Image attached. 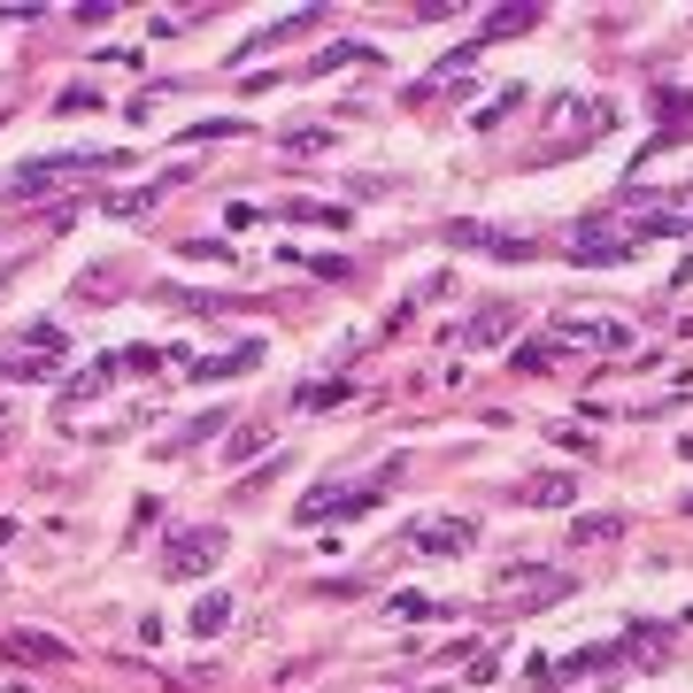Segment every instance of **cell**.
Listing matches in <instances>:
<instances>
[{
  "label": "cell",
  "instance_id": "7c38bea8",
  "mask_svg": "<svg viewBox=\"0 0 693 693\" xmlns=\"http://www.w3.org/2000/svg\"><path fill=\"white\" fill-rule=\"evenodd\" d=\"M231 625V601L224 593H201V609H193V640H216Z\"/></svg>",
  "mask_w": 693,
  "mask_h": 693
},
{
  "label": "cell",
  "instance_id": "5bb4252c",
  "mask_svg": "<svg viewBox=\"0 0 693 693\" xmlns=\"http://www.w3.org/2000/svg\"><path fill=\"white\" fill-rule=\"evenodd\" d=\"M386 609H393L401 625H424V617H448V609H440V601H424V593H393V601H386Z\"/></svg>",
  "mask_w": 693,
  "mask_h": 693
},
{
  "label": "cell",
  "instance_id": "52a82bcc",
  "mask_svg": "<svg viewBox=\"0 0 693 693\" xmlns=\"http://www.w3.org/2000/svg\"><path fill=\"white\" fill-rule=\"evenodd\" d=\"M555 339H563V346H632V324H570V316H563Z\"/></svg>",
  "mask_w": 693,
  "mask_h": 693
},
{
  "label": "cell",
  "instance_id": "ac0fdd59",
  "mask_svg": "<svg viewBox=\"0 0 693 693\" xmlns=\"http://www.w3.org/2000/svg\"><path fill=\"white\" fill-rule=\"evenodd\" d=\"M346 62H370V47H331V54H316V70H346Z\"/></svg>",
  "mask_w": 693,
  "mask_h": 693
},
{
  "label": "cell",
  "instance_id": "9a60e30c",
  "mask_svg": "<svg viewBox=\"0 0 693 693\" xmlns=\"http://www.w3.org/2000/svg\"><path fill=\"white\" fill-rule=\"evenodd\" d=\"M278 216H293V224H324V231L346 224V209H324V201H293V209H278Z\"/></svg>",
  "mask_w": 693,
  "mask_h": 693
},
{
  "label": "cell",
  "instance_id": "277c9868",
  "mask_svg": "<svg viewBox=\"0 0 693 693\" xmlns=\"http://www.w3.org/2000/svg\"><path fill=\"white\" fill-rule=\"evenodd\" d=\"M216 555H224V532L201 525V532H178V540H169V563H162V570H169V578H193V570H209Z\"/></svg>",
  "mask_w": 693,
  "mask_h": 693
},
{
  "label": "cell",
  "instance_id": "3957f363",
  "mask_svg": "<svg viewBox=\"0 0 693 693\" xmlns=\"http://www.w3.org/2000/svg\"><path fill=\"white\" fill-rule=\"evenodd\" d=\"M386 493L378 486H346V493H301V525H324V516H363V508H378Z\"/></svg>",
  "mask_w": 693,
  "mask_h": 693
},
{
  "label": "cell",
  "instance_id": "30bf717a",
  "mask_svg": "<svg viewBox=\"0 0 693 693\" xmlns=\"http://www.w3.org/2000/svg\"><path fill=\"white\" fill-rule=\"evenodd\" d=\"M9 655H16V663H70V647L47 640V632H9Z\"/></svg>",
  "mask_w": 693,
  "mask_h": 693
},
{
  "label": "cell",
  "instance_id": "9c48e42d",
  "mask_svg": "<svg viewBox=\"0 0 693 693\" xmlns=\"http://www.w3.org/2000/svg\"><path fill=\"white\" fill-rule=\"evenodd\" d=\"M625 532V516L617 508H601V516H570V547H601V540H617Z\"/></svg>",
  "mask_w": 693,
  "mask_h": 693
},
{
  "label": "cell",
  "instance_id": "7a4b0ae2",
  "mask_svg": "<svg viewBox=\"0 0 693 693\" xmlns=\"http://www.w3.org/2000/svg\"><path fill=\"white\" fill-rule=\"evenodd\" d=\"M470 540H478L470 516H424V525H408V547L416 555H463Z\"/></svg>",
  "mask_w": 693,
  "mask_h": 693
},
{
  "label": "cell",
  "instance_id": "8992f818",
  "mask_svg": "<svg viewBox=\"0 0 693 693\" xmlns=\"http://www.w3.org/2000/svg\"><path fill=\"white\" fill-rule=\"evenodd\" d=\"M632 254H640V239H570V263H585V270H601V263H632Z\"/></svg>",
  "mask_w": 693,
  "mask_h": 693
},
{
  "label": "cell",
  "instance_id": "e0dca14e",
  "mask_svg": "<svg viewBox=\"0 0 693 693\" xmlns=\"http://www.w3.org/2000/svg\"><path fill=\"white\" fill-rule=\"evenodd\" d=\"M525 24H532V9H501V16H486V32H493V39H508V32H525Z\"/></svg>",
  "mask_w": 693,
  "mask_h": 693
},
{
  "label": "cell",
  "instance_id": "d6986e66",
  "mask_svg": "<svg viewBox=\"0 0 693 693\" xmlns=\"http://www.w3.org/2000/svg\"><path fill=\"white\" fill-rule=\"evenodd\" d=\"M678 455H685V463H693V440H678Z\"/></svg>",
  "mask_w": 693,
  "mask_h": 693
},
{
  "label": "cell",
  "instance_id": "ba28073f",
  "mask_svg": "<svg viewBox=\"0 0 693 693\" xmlns=\"http://www.w3.org/2000/svg\"><path fill=\"white\" fill-rule=\"evenodd\" d=\"M570 478L563 470H540V478H525V486H516V501H525V508H570Z\"/></svg>",
  "mask_w": 693,
  "mask_h": 693
},
{
  "label": "cell",
  "instance_id": "8fae6325",
  "mask_svg": "<svg viewBox=\"0 0 693 693\" xmlns=\"http://www.w3.org/2000/svg\"><path fill=\"white\" fill-rule=\"evenodd\" d=\"M247 363H263V346H224V355H209V363H193V378H239Z\"/></svg>",
  "mask_w": 693,
  "mask_h": 693
},
{
  "label": "cell",
  "instance_id": "ffe728a7",
  "mask_svg": "<svg viewBox=\"0 0 693 693\" xmlns=\"http://www.w3.org/2000/svg\"><path fill=\"white\" fill-rule=\"evenodd\" d=\"M9 278H16V270H0V286H9Z\"/></svg>",
  "mask_w": 693,
  "mask_h": 693
},
{
  "label": "cell",
  "instance_id": "6da1fadb",
  "mask_svg": "<svg viewBox=\"0 0 693 693\" xmlns=\"http://www.w3.org/2000/svg\"><path fill=\"white\" fill-rule=\"evenodd\" d=\"M493 593L508 601V609H547V601L570 593V570H547V563H508L493 578Z\"/></svg>",
  "mask_w": 693,
  "mask_h": 693
},
{
  "label": "cell",
  "instance_id": "5b68a950",
  "mask_svg": "<svg viewBox=\"0 0 693 693\" xmlns=\"http://www.w3.org/2000/svg\"><path fill=\"white\" fill-rule=\"evenodd\" d=\"M508 331H516V308H508V301H493V308H478L470 324H455V331H448V346H493V339H508Z\"/></svg>",
  "mask_w": 693,
  "mask_h": 693
},
{
  "label": "cell",
  "instance_id": "4fadbf2b",
  "mask_svg": "<svg viewBox=\"0 0 693 693\" xmlns=\"http://www.w3.org/2000/svg\"><path fill=\"white\" fill-rule=\"evenodd\" d=\"M563 363V339L547 331V339H532V346H516V370H555Z\"/></svg>",
  "mask_w": 693,
  "mask_h": 693
},
{
  "label": "cell",
  "instance_id": "2e32d148",
  "mask_svg": "<svg viewBox=\"0 0 693 693\" xmlns=\"http://www.w3.org/2000/svg\"><path fill=\"white\" fill-rule=\"evenodd\" d=\"M109 363H116V378H124V370H131V378H147L162 355H154V346H124V355H109Z\"/></svg>",
  "mask_w": 693,
  "mask_h": 693
}]
</instances>
